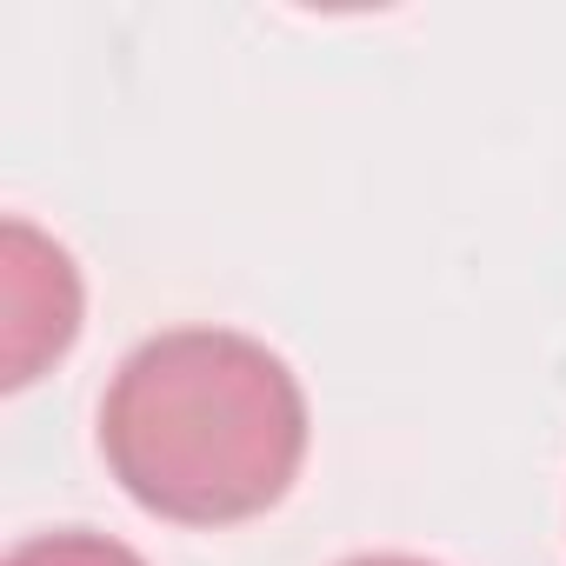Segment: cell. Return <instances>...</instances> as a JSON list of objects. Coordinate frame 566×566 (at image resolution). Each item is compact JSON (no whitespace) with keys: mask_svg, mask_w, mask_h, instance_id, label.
<instances>
[{"mask_svg":"<svg viewBox=\"0 0 566 566\" xmlns=\"http://www.w3.org/2000/svg\"><path fill=\"white\" fill-rule=\"evenodd\" d=\"M340 566H433L420 553H360V559H340Z\"/></svg>","mask_w":566,"mask_h":566,"instance_id":"cell-4","label":"cell"},{"mask_svg":"<svg viewBox=\"0 0 566 566\" xmlns=\"http://www.w3.org/2000/svg\"><path fill=\"white\" fill-rule=\"evenodd\" d=\"M81 334V273L61 240L28 220L0 227V380H41Z\"/></svg>","mask_w":566,"mask_h":566,"instance_id":"cell-2","label":"cell"},{"mask_svg":"<svg viewBox=\"0 0 566 566\" xmlns=\"http://www.w3.org/2000/svg\"><path fill=\"white\" fill-rule=\"evenodd\" d=\"M0 566H147L134 546L107 539V533H87V526H54V533H34L21 539Z\"/></svg>","mask_w":566,"mask_h":566,"instance_id":"cell-3","label":"cell"},{"mask_svg":"<svg viewBox=\"0 0 566 566\" xmlns=\"http://www.w3.org/2000/svg\"><path fill=\"white\" fill-rule=\"evenodd\" d=\"M101 460L154 520L240 526L301 480L307 394L253 334L174 327L114 367L101 400Z\"/></svg>","mask_w":566,"mask_h":566,"instance_id":"cell-1","label":"cell"}]
</instances>
